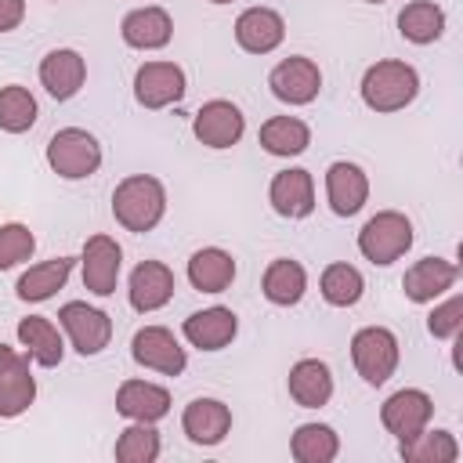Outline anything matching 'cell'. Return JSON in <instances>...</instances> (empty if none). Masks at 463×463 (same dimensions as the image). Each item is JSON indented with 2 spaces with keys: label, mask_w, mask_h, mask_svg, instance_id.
Wrapping results in <instances>:
<instances>
[{
  "label": "cell",
  "mask_w": 463,
  "mask_h": 463,
  "mask_svg": "<svg viewBox=\"0 0 463 463\" xmlns=\"http://www.w3.org/2000/svg\"><path fill=\"white\" fill-rule=\"evenodd\" d=\"M116 412L137 423H156L170 412V391L148 380H123L116 391Z\"/></svg>",
  "instance_id": "cell-21"
},
{
  "label": "cell",
  "mask_w": 463,
  "mask_h": 463,
  "mask_svg": "<svg viewBox=\"0 0 463 463\" xmlns=\"http://www.w3.org/2000/svg\"><path fill=\"white\" fill-rule=\"evenodd\" d=\"M83 80H87V61H83L80 51L58 47V51L43 54V61H40V83H43V90L54 101H69L72 94H80Z\"/></svg>",
  "instance_id": "cell-15"
},
{
  "label": "cell",
  "mask_w": 463,
  "mask_h": 463,
  "mask_svg": "<svg viewBox=\"0 0 463 463\" xmlns=\"http://www.w3.org/2000/svg\"><path fill=\"white\" fill-rule=\"evenodd\" d=\"M119 33H123V43H127V47L159 51V47L170 43L174 22H170V14H166L163 7H137V11H130V14L123 18Z\"/></svg>",
  "instance_id": "cell-23"
},
{
  "label": "cell",
  "mask_w": 463,
  "mask_h": 463,
  "mask_svg": "<svg viewBox=\"0 0 463 463\" xmlns=\"http://www.w3.org/2000/svg\"><path fill=\"white\" fill-rule=\"evenodd\" d=\"M159 449H163L159 430L152 423L134 420V427H127L116 438V459H123V463H152V459H159Z\"/></svg>",
  "instance_id": "cell-35"
},
{
  "label": "cell",
  "mask_w": 463,
  "mask_h": 463,
  "mask_svg": "<svg viewBox=\"0 0 463 463\" xmlns=\"http://www.w3.org/2000/svg\"><path fill=\"white\" fill-rule=\"evenodd\" d=\"M18 340H22L25 354H29L33 362H40L43 369L58 365L61 354H65V344H61L58 326H54L51 318H43V315H29V318H22V322H18Z\"/></svg>",
  "instance_id": "cell-26"
},
{
  "label": "cell",
  "mask_w": 463,
  "mask_h": 463,
  "mask_svg": "<svg viewBox=\"0 0 463 463\" xmlns=\"http://www.w3.org/2000/svg\"><path fill=\"white\" fill-rule=\"evenodd\" d=\"M326 199L333 206L336 217H351L365 206L369 199V177L358 163H347V159H336L329 163L326 170Z\"/></svg>",
  "instance_id": "cell-14"
},
{
  "label": "cell",
  "mask_w": 463,
  "mask_h": 463,
  "mask_svg": "<svg viewBox=\"0 0 463 463\" xmlns=\"http://www.w3.org/2000/svg\"><path fill=\"white\" fill-rule=\"evenodd\" d=\"M166 213V188L152 174H130L112 192V217L127 232H152Z\"/></svg>",
  "instance_id": "cell-1"
},
{
  "label": "cell",
  "mask_w": 463,
  "mask_h": 463,
  "mask_svg": "<svg viewBox=\"0 0 463 463\" xmlns=\"http://www.w3.org/2000/svg\"><path fill=\"white\" fill-rule=\"evenodd\" d=\"M398 33L409 43H434L445 33V11L430 0H412L398 14Z\"/></svg>",
  "instance_id": "cell-30"
},
{
  "label": "cell",
  "mask_w": 463,
  "mask_h": 463,
  "mask_svg": "<svg viewBox=\"0 0 463 463\" xmlns=\"http://www.w3.org/2000/svg\"><path fill=\"white\" fill-rule=\"evenodd\" d=\"M210 4H232V0H210Z\"/></svg>",
  "instance_id": "cell-39"
},
{
  "label": "cell",
  "mask_w": 463,
  "mask_h": 463,
  "mask_svg": "<svg viewBox=\"0 0 463 463\" xmlns=\"http://www.w3.org/2000/svg\"><path fill=\"white\" fill-rule=\"evenodd\" d=\"M235 333H239V318L232 307H221V304L184 318V340L199 351H221L235 340Z\"/></svg>",
  "instance_id": "cell-20"
},
{
  "label": "cell",
  "mask_w": 463,
  "mask_h": 463,
  "mask_svg": "<svg viewBox=\"0 0 463 463\" xmlns=\"http://www.w3.org/2000/svg\"><path fill=\"white\" fill-rule=\"evenodd\" d=\"M246 130V116L239 112V105L224 101V98H213L206 101L195 119H192V134L206 145V148H232Z\"/></svg>",
  "instance_id": "cell-12"
},
{
  "label": "cell",
  "mask_w": 463,
  "mask_h": 463,
  "mask_svg": "<svg viewBox=\"0 0 463 463\" xmlns=\"http://www.w3.org/2000/svg\"><path fill=\"white\" fill-rule=\"evenodd\" d=\"M434 416V402L427 391H416V387H405V391H394L383 405H380V423L402 441V438H412L420 434Z\"/></svg>",
  "instance_id": "cell-11"
},
{
  "label": "cell",
  "mask_w": 463,
  "mask_h": 463,
  "mask_svg": "<svg viewBox=\"0 0 463 463\" xmlns=\"http://www.w3.org/2000/svg\"><path fill=\"white\" fill-rule=\"evenodd\" d=\"M130 354L137 365L145 369H156L163 376H181L188 358H184V347L174 340V333L166 326H141L130 340Z\"/></svg>",
  "instance_id": "cell-7"
},
{
  "label": "cell",
  "mask_w": 463,
  "mask_h": 463,
  "mask_svg": "<svg viewBox=\"0 0 463 463\" xmlns=\"http://www.w3.org/2000/svg\"><path fill=\"white\" fill-rule=\"evenodd\" d=\"M398 456L405 463H452L459 459V445L449 430H420L412 438H402L398 441Z\"/></svg>",
  "instance_id": "cell-29"
},
{
  "label": "cell",
  "mask_w": 463,
  "mask_h": 463,
  "mask_svg": "<svg viewBox=\"0 0 463 463\" xmlns=\"http://www.w3.org/2000/svg\"><path fill=\"white\" fill-rule=\"evenodd\" d=\"M456 275H459V271H456L452 260L423 257V260H416V264L405 271L402 289H405L409 300H416V304H430V300H438L445 289L456 286Z\"/></svg>",
  "instance_id": "cell-22"
},
{
  "label": "cell",
  "mask_w": 463,
  "mask_h": 463,
  "mask_svg": "<svg viewBox=\"0 0 463 463\" xmlns=\"http://www.w3.org/2000/svg\"><path fill=\"white\" fill-rule=\"evenodd\" d=\"M69 271H72V257H54V260L33 264V268L18 279L14 289H18L22 300H47V297H54V293L65 286Z\"/></svg>",
  "instance_id": "cell-31"
},
{
  "label": "cell",
  "mask_w": 463,
  "mask_h": 463,
  "mask_svg": "<svg viewBox=\"0 0 463 463\" xmlns=\"http://www.w3.org/2000/svg\"><path fill=\"white\" fill-rule=\"evenodd\" d=\"M365 4H383V0H365Z\"/></svg>",
  "instance_id": "cell-40"
},
{
  "label": "cell",
  "mask_w": 463,
  "mask_h": 463,
  "mask_svg": "<svg viewBox=\"0 0 463 463\" xmlns=\"http://www.w3.org/2000/svg\"><path fill=\"white\" fill-rule=\"evenodd\" d=\"M351 362L369 387H380L398 369V336L383 326H365L351 336Z\"/></svg>",
  "instance_id": "cell-5"
},
{
  "label": "cell",
  "mask_w": 463,
  "mask_h": 463,
  "mask_svg": "<svg viewBox=\"0 0 463 463\" xmlns=\"http://www.w3.org/2000/svg\"><path fill=\"white\" fill-rule=\"evenodd\" d=\"M134 98L145 109H166L184 98V69L174 61H145L134 72Z\"/></svg>",
  "instance_id": "cell-10"
},
{
  "label": "cell",
  "mask_w": 463,
  "mask_h": 463,
  "mask_svg": "<svg viewBox=\"0 0 463 463\" xmlns=\"http://www.w3.org/2000/svg\"><path fill=\"white\" fill-rule=\"evenodd\" d=\"M318 289H322L326 304H333V307H351V304H358V300H362L365 279H362V271H358V268H351V264L336 260V264H329V268L322 271Z\"/></svg>",
  "instance_id": "cell-33"
},
{
  "label": "cell",
  "mask_w": 463,
  "mask_h": 463,
  "mask_svg": "<svg viewBox=\"0 0 463 463\" xmlns=\"http://www.w3.org/2000/svg\"><path fill=\"white\" fill-rule=\"evenodd\" d=\"M25 18V0H0V33L18 29Z\"/></svg>",
  "instance_id": "cell-38"
},
{
  "label": "cell",
  "mask_w": 463,
  "mask_h": 463,
  "mask_svg": "<svg viewBox=\"0 0 463 463\" xmlns=\"http://www.w3.org/2000/svg\"><path fill=\"white\" fill-rule=\"evenodd\" d=\"M181 430L195 445H217L232 430V409L217 398H192L181 412Z\"/></svg>",
  "instance_id": "cell-18"
},
{
  "label": "cell",
  "mask_w": 463,
  "mask_h": 463,
  "mask_svg": "<svg viewBox=\"0 0 463 463\" xmlns=\"http://www.w3.org/2000/svg\"><path fill=\"white\" fill-rule=\"evenodd\" d=\"M311 145V130L297 116H271L260 123V148L271 156H300Z\"/></svg>",
  "instance_id": "cell-28"
},
{
  "label": "cell",
  "mask_w": 463,
  "mask_h": 463,
  "mask_svg": "<svg viewBox=\"0 0 463 463\" xmlns=\"http://www.w3.org/2000/svg\"><path fill=\"white\" fill-rule=\"evenodd\" d=\"M289 398L300 409H322L333 398V373L318 358H300L289 369Z\"/></svg>",
  "instance_id": "cell-24"
},
{
  "label": "cell",
  "mask_w": 463,
  "mask_h": 463,
  "mask_svg": "<svg viewBox=\"0 0 463 463\" xmlns=\"http://www.w3.org/2000/svg\"><path fill=\"white\" fill-rule=\"evenodd\" d=\"M286 36V22L271 7H246L235 18V43L250 54H271Z\"/></svg>",
  "instance_id": "cell-16"
},
{
  "label": "cell",
  "mask_w": 463,
  "mask_h": 463,
  "mask_svg": "<svg viewBox=\"0 0 463 463\" xmlns=\"http://www.w3.org/2000/svg\"><path fill=\"white\" fill-rule=\"evenodd\" d=\"M427 329H430L434 340H452V336H459V329H463V297L456 293V297H449L445 304H438V307L430 311V318H427Z\"/></svg>",
  "instance_id": "cell-37"
},
{
  "label": "cell",
  "mask_w": 463,
  "mask_h": 463,
  "mask_svg": "<svg viewBox=\"0 0 463 463\" xmlns=\"http://www.w3.org/2000/svg\"><path fill=\"white\" fill-rule=\"evenodd\" d=\"M83 286L94 297H112L116 282H119V264H123V250L116 246L112 235H90L83 242Z\"/></svg>",
  "instance_id": "cell-13"
},
{
  "label": "cell",
  "mask_w": 463,
  "mask_h": 463,
  "mask_svg": "<svg viewBox=\"0 0 463 463\" xmlns=\"http://www.w3.org/2000/svg\"><path fill=\"white\" fill-rule=\"evenodd\" d=\"M58 322H61V329L69 333L72 347H76L83 358H87V354H101V351L109 347V340H112V318H109L105 311L83 304V300L61 304Z\"/></svg>",
  "instance_id": "cell-6"
},
{
  "label": "cell",
  "mask_w": 463,
  "mask_h": 463,
  "mask_svg": "<svg viewBox=\"0 0 463 463\" xmlns=\"http://www.w3.org/2000/svg\"><path fill=\"white\" fill-rule=\"evenodd\" d=\"M130 307L148 315V311H159L163 304H170L174 297V271L163 264V260H141L134 271H130Z\"/></svg>",
  "instance_id": "cell-17"
},
{
  "label": "cell",
  "mask_w": 463,
  "mask_h": 463,
  "mask_svg": "<svg viewBox=\"0 0 463 463\" xmlns=\"http://www.w3.org/2000/svg\"><path fill=\"white\" fill-rule=\"evenodd\" d=\"M33 123H36V98L18 83L0 87V130L25 134Z\"/></svg>",
  "instance_id": "cell-34"
},
{
  "label": "cell",
  "mask_w": 463,
  "mask_h": 463,
  "mask_svg": "<svg viewBox=\"0 0 463 463\" xmlns=\"http://www.w3.org/2000/svg\"><path fill=\"white\" fill-rule=\"evenodd\" d=\"M33 250H36V239H33V232H29L25 224L11 221V224L0 228V271H7V268H14V264L29 260Z\"/></svg>",
  "instance_id": "cell-36"
},
{
  "label": "cell",
  "mask_w": 463,
  "mask_h": 463,
  "mask_svg": "<svg viewBox=\"0 0 463 463\" xmlns=\"http://www.w3.org/2000/svg\"><path fill=\"white\" fill-rule=\"evenodd\" d=\"M268 203L279 217H307L315 210V181L307 170H282L271 177V188H268Z\"/></svg>",
  "instance_id": "cell-19"
},
{
  "label": "cell",
  "mask_w": 463,
  "mask_h": 463,
  "mask_svg": "<svg viewBox=\"0 0 463 463\" xmlns=\"http://www.w3.org/2000/svg\"><path fill=\"white\" fill-rule=\"evenodd\" d=\"M409 246H412V224H409V217L398 213V210H380V213H373V217L362 224V232H358V250H362V257L373 260V264H380V268H387V264H394L398 257H405Z\"/></svg>",
  "instance_id": "cell-3"
},
{
  "label": "cell",
  "mask_w": 463,
  "mask_h": 463,
  "mask_svg": "<svg viewBox=\"0 0 463 463\" xmlns=\"http://www.w3.org/2000/svg\"><path fill=\"white\" fill-rule=\"evenodd\" d=\"M36 398V380L29 373V354L0 344V416H22Z\"/></svg>",
  "instance_id": "cell-9"
},
{
  "label": "cell",
  "mask_w": 463,
  "mask_h": 463,
  "mask_svg": "<svg viewBox=\"0 0 463 463\" xmlns=\"http://www.w3.org/2000/svg\"><path fill=\"white\" fill-rule=\"evenodd\" d=\"M235 279V260L221 246H203L188 257V282L199 293H224Z\"/></svg>",
  "instance_id": "cell-25"
},
{
  "label": "cell",
  "mask_w": 463,
  "mask_h": 463,
  "mask_svg": "<svg viewBox=\"0 0 463 463\" xmlns=\"http://www.w3.org/2000/svg\"><path fill=\"white\" fill-rule=\"evenodd\" d=\"M260 289H264V297H268L271 304L289 307V304H297V300L304 297V289H307V271H304L297 260L279 257V260L268 264V271H264V279H260Z\"/></svg>",
  "instance_id": "cell-27"
},
{
  "label": "cell",
  "mask_w": 463,
  "mask_h": 463,
  "mask_svg": "<svg viewBox=\"0 0 463 463\" xmlns=\"http://www.w3.org/2000/svg\"><path fill=\"white\" fill-rule=\"evenodd\" d=\"M47 163L65 181H83L101 166V145L80 127H65L47 141Z\"/></svg>",
  "instance_id": "cell-4"
},
{
  "label": "cell",
  "mask_w": 463,
  "mask_h": 463,
  "mask_svg": "<svg viewBox=\"0 0 463 463\" xmlns=\"http://www.w3.org/2000/svg\"><path fill=\"white\" fill-rule=\"evenodd\" d=\"M416 90H420L416 69L405 61H394V58L369 65L362 76V101L373 112H398L416 98Z\"/></svg>",
  "instance_id": "cell-2"
},
{
  "label": "cell",
  "mask_w": 463,
  "mask_h": 463,
  "mask_svg": "<svg viewBox=\"0 0 463 463\" xmlns=\"http://www.w3.org/2000/svg\"><path fill=\"white\" fill-rule=\"evenodd\" d=\"M268 87H271V94H275L279 101H286V105H307V101H315L318 90H322V72H318V65H315L311 58L293 54V58H282V61L271 69Z\"/></svg>",
  "instance_id": "cell-8"
},
{
  "label": "cell",
  "mask_w": 463,
  "mask_h": 463,
  "mask_svg": "<svg viewBox=\"0 0 463 463\" xmlns=\"http://www.w3.org/2000/svg\"><path fill=\"white\" fill-rule=\"evenodd\" d=\"M289 452L297 463H329L340 452V438L326 423H300L289 441Z\"/></svg>",
  "instance_id": "cell-32"
}]
</instances>
